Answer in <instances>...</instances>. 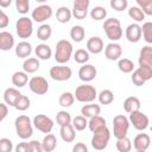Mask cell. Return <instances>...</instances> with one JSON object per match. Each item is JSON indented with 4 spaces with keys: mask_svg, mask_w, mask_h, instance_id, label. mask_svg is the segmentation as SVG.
<instances>
[{
    "mask_svg": "<svg viewBox=\"0 0 152 152\" xmlns=\"http://www.w3.org/2000/svg\"><path fill=\"white\" fill-rule=\"evenodd\" d=\"M14 127L17 135L23 140L31 138L33 134L32 122L27 115H19L14 121Z\"/></svg>",
    "mask_w": 152,
    "mask_h": 152,
    "instance_id": "obj_1",
    "label": "cell"
},
{
    "mask_svg": "<svg viewBox=\"0 0 152 152\" xmlns=\"http://www.w3.org/2000/svg\"><path fill=\"white\" fill-rule=\"evenodd\" d=\"M71 56H72L71 43L66 39L58 40L56 44V50H55V61L58 64H64L70 59Z\"/></svg>",
    "mask_w": 152,
    "mask_h": 152,
    "instance_id": "obj_2",
    "label": "cell"
},
{
    "mask_svg": "<svg viewBox=\"0 0 152 152\" xmlns=\"http://www.w3.org/2000/svg\"><path fill=\"white\" fill-rule=\"evenodd\" d=\"M103 30L106 32V36L108 39H110L112 42H116L122 37V27L121 24L119 21V19L116 18H108L104 20L103 23Z\"/></svg>",
    "mask_w": 152,
    "mask_h": 152,
    "instance_id": "obj_3",
    "label": "cell"
},
{
    "mask_svg": "<svg viewBox=\"0 0 152 152\" xmlns=\"http://www.w3.org/2000/svg\"><path fill=\"white\" fill-rule=\"evenodd\" d=\"M110 140V131L108 129L107 126L101 127L100 129L93 132V138H91V146L93 148L101 151L104 150Z\"/></svg>",
    "mask_w": 152,
    "mask_h": 152,
    "instance_id": "obj_4",
    "label": "cell"
},
{
    "mask_svg": "<svg viewBox=\"0 0 152 152\" xmlns=\"http://www.w3.org/2000/svg\"><path fill=\"white\" fill-rule=\"evenodd\" d=\"M75 99L80 102H83V103H89V102H93L96 96H97V93H96V89L94 86H90V84H81L76 88L75 90V94H74Z\"/></svg>",
    "mask_w": 152,
    "mask_h": 152,
    "instance_id": "obj_5",
    "label": "cell"
},
{
    "mask_svg": "<svg viewBox=\"0 0 152 152\" xmlns=\"http://www.w3.org/2000/svg\"><path fill=\"white\" fill-rule=\"evenodd\" d=\"M129 120L124 114H119L114 116L113 119V134L116 139L124 138L127 135L128 128H129Z\"/></svg>",
    "mask_w": 152,
    "mask_h": 152,
    "instance_id": "obj_6",
    "label": "cell"
},
{
    "mask_svg": "<svg viewBox=\"0 0 152 152\" xmlns=\"http://www.w3.org/2000/svg\"><path fill=\"white\" fill-rule=\"evenodd\" d=\"M15 30H17V34L19 36V38L26 39L31 37L33 32V21L27 17H21L15 23Z\"/></svg>",
    "mask_w": 152,
    "mask_h": 152,
    "instance_id": "obj_7",
    "label": "cell"
},
{
    "mask_svg": "<svg viewBox=\"0 0 152 152\" xmlns=\"http://www.w3.org/2000/svg\"><path fill=\"white\" fill-rule=\"evenodd\" d=\"M129 124L133 125V127L138 131H144L148 127V124H150V120H148V116L146 114H144L142 112L139 110H135V112H132L129 113Z\"/></svg>",
    "mask_w": 152,
    "mask_h": 152,
    "instance_id": "obj_8",
    "label": "cell"
},
{
    "mask_svg": "<svg viewBox=\"0 0 152 152\" xmlns=\"http://www.w3.org/2000/svg\"><path fill=\"white\" fill-rule=\"evenodd\" d=\"M28 88L32 93L37 95H44L49 90V83L44 77L34 76L28 81Z\"/></svg>",
    "mask_w": 152,
    "mask_h": 152,
    "instance_id": "obj_9",
    "label": "cell"
},
{
    "mask_svg": "<svg viewBox=\"0 0 152 152\" xmlns=\"http://www.w3.org/2000/svg\"><path fill=\"white\" fill-rule=\"evenodd\" d=\"M52 15V8L51 6L46 5V4H42L39 6H37L33 11H32V19L36 23H44L45 20L50 19Z\"/></svg>",
    "mask_w": 152,
    "mask_h": 152,
    "instance_id": "obj_10",
    "label": "cell"
},
{
    "mask_svg": "<svg viewBox=\"0 0 152 152\" xmlns=\"http://www.w3.org/2000/svg\"><path fill=\"white\" fill-rule=\"evenodd\" d=\"M50 77L55 81H68L71 75H72V70L69 66H64V65H55L50 69Z\"/></svg>",
    "mask_w": 152,
    "mask_h": 152,
    "instance_id": "obj_11",
    "label": "cell"
},
{
    "mask_svg": "<svg viewBox=\"0 0 152 152\" xmlns=\"http://www.w3.org/2000/svg\"><path fill=\"white\" fill-rule=\"evenodd\" d=\"M33 126L38 129V131H40L42 133H50L51 131H52V128H53V121L49 118V116H46V115H44V114H38V115H36L34 118H33Z\"/></svg>",
    "mask_w": 152,
    "mask_h": 152,
    "instance_id": "obj_12",
    "label": "cell"
},
{
    "mask_svg": "<svg viewBox=\"0 0 152 152\" xmlns=\"http://www.w3.org/2000/svg\"><path fill=\"white\" fill-rule=\"evenodd\" d=\"M90 5V0H74L71 14L78 20H82L88 14V8Z\"/></svg>",
    "mask_w": 152,
    "mask_h": 152,
    "instance_id": "obj_13",
    "label": "cell"
},
{
    "mask_svg": "<svg viewBox=\"0 0 152 152\" xmlns=\"http://www.w3.org/2000/svg\"><path fill=\"white\" fill-rule=\"evenodd\" d=\"M150 142L151 139L147 133H139L133 140V147L137 152H144L150 147Z\"/></svg>",
    "mask_w": 152,
    "mask_h": 152,
    "instance_id": "obj_14",
    "label": "cell"
},
{
    "mask_svg": "<svg viewBox=\"0 0 152 152\" xmlns=\"http://www.w3.org/2000/svg\"><path fill=\"white\" fill-rule=\"evenodd\" d=\"M121 55H122L121 45L115 42L107 44V46L104 48V56L109 61H118L121 57Z\"/></svg>",
    "mask_w": 152,
    "mask_h": 152,
    "instance_id": "obj_15",
    "label": "cell"
},
{
    "mask_svg": "<svg viewBox=\"0 0 152 152\" xmlns=\"http://www.w3.org/2000/svg\"><path fill=\"white\" fill-rule=\"evenodd\" d=\"M96 68L91 64H83L78 70V77L83 82H90L96 77Z\"/></svg>",
    "mask_w": 152,
    "mask_h": 152,
    "instance_id": "obj_16",
    "label": "cell"
},
{
    "mask_svg": "<svg viewBox=\"0 0 152 152\" xmlns=\"http://www.w3.org/2000/svg\"><path fill=\"white\" fill-rule=\"evenodd\" d=\"M126 38L131 43H138L141 38V26H139L137 23L129 24L126 27Z\"/></svg>",
    "mask_w": 152,
    "mask_h": 152,
    "instance_id": "obj_17",
    "label": "cell"
},
{
    "mask_svg": "<svg viewBox=\"0 0 152 152\" xmlns=\"http://www.w3.org/2000/svg\"><path fill=\"white\" fill-rule=\"evenodd\" d=\"M104 49L103 45V40L100 37H90L87 40V51L94 55H97L100 52H102Z\"/></svg>",
    "mask_w": 152,
    "mask_h": 152,
    "instance_id": "obj_18",
    "label": "cell"
},
{
    "mask_svg": "<svg viewBox=\"0 0 152 152\" xmlns=\"http://www.w3.org/2000/svg\"><path fill=\"white\" fill-rule=\"evenodd\" d=\"M139 66H152V46L145 45L139 53Z\"/></svg>",
    "mask_w": 152,
    "mask_h": 152,
    "instance_id": "obj_19",
    "label": "cell"
},
{
    "mask_svg": "<svg viewBox=\"0 0 152 152\" xmlns=\"http://www.w3.org/2000/svg\"><path fill=\"white\" fill-rule=\"evenodd\" d=\"M14 46V37L11 32L2 31L0 32V50L8 51Z\"/></svg>",
    "mask_w": 152,
    "mask_h": 152,
    "instance_id": "obj_20",
    "label": "cell"
},
{
    "mask_svg": "<svg viewBox=\"0 0 152 152\" xmlns=\"http://www.w3.org/2000/svg\"><path fill=\"white\" fill-rule=\"evenodd\" d=\"M59 134H61L62 140H63V141H65V142H72V141L75 140V137H76L75 128L72 127V125H71V124H68V125H63V126H61Z\"/></svg>",
    "mask_w": 152,
    "mask_h": 152,
    "instance_id": "obj_21",
    "label": "cell"
},
{
    "mask_svg": "<svg viewBox=\"0 0 152 152\" xmlns=\"http://www.w3.org/2000/svg\"><path fill=\"white\" fill-rule=\"evenodd\" d=\"M31 52H32V46L26 40H23V42L18 43L17 46H15V55L19 58H27L31 55Z\"/></svg>",
    "mask_w": 152,
    "mask_h": 152,
    "instance_id": "obj_22",
    "label": "cell"
},
{
    "mask_svg": "<svg viewBox=\"0 0 152 152\" xmlns=\"http://www.w3.org/2000/svg\"><path fill=\"white\" fill-rule=\"evenodd\" d=\"M34 53L38 57V59H43V61H48L51 56H52V50L48 44H38L34 49Z\"/></svg>",
    "mask_w": 152,
    "mask_h": 152,
    "instance_id": "obj_23",
    "label": "cell"
},
{
    "mask_svg": "<svg viewBox=\"0 0 152 152\" xmlns=\"http://www.w3.org/2000/svg\"><path fill=\"white\" fill-rule=\"evenodd\" d=\"M140 100L137 96H129L124 101V109L126 113H132L140 109Z\"/></svg>",
    "mask_w": 152,
    "mask_h": 152,
    "instance_id": "obj_24",
    "label": "cell"
},
{
    "mask_svg": "<svg viewBox=\"0 0 152 152\" xmlns=\"http://www.w3.org/2000/svg\"><path fill=\"white\" fill-rule=\"evenodd\" d=\"M40 64H39V59L36 57H28L24 61L23 63V69L26 74H33L39 69Z\"/></svg>",
    "mask_w": 152,
    "mask_h": 152,
    "instance_id": "obj_25",
    "label": "cell"
},
{
    "mask_svg": "<svg viewBox=\"0 0 152 152\" xmlns=\"http://www.w3.org/2000/svg\"><path fill=\"white\" fill-rule=\"evenodd\" d=\"M57 146V139L53 134L51 133H46V135L44 137L43 141H42V147L43 151L45 152H52Z\"/></svg>",
    "mask_w": 152,
    "mask_h": 152,
    "instance_id": "obj_26",
    "label": "cell"
},
{
    "mask_svg": "<svg viewBox=\"0 0 152 152\" xmlns=\"http://www.w3.org/2000/svg\"><path fill=\"white\" fill-rule=\"evenodd\" d=\"M71 17H72L71 11H70L66 6H61V7L57 10V12H56V19H57V21L61 23V24H66V23H69V21L71 20Z\"/></svg>",
    "mask_w": 152,
    "mask_h": 152,
    "instance_id": "obj_27",
    "label": "cell"
},
{
    "mask_svg": "<svg viewBox=\"0 0 152 152\" xmlns=\"http://www.w3.org/2000/svg\"><path fill=\"white\" fill-rule=\"evenodd\" d=\"M19 95H20V93H19V90H18L17 88H13V87L7 88V89L4 91V101H5L6 104L13 107V106H14V102H15V100L18 99Z\"/></svg>",
    "mask_w": 152,
    "mask_h": 152,
    "instance_id": "obj_28",
    "label": "cell"
},
{
    "mask_svg": "<svg viewBox=\"0 0 152 152\" xmlns=\"http://www.w3.org/2000/svg\"><path fill=\"white\" fill-rule=\"evenodd\" d=\"M27 82H28V77L25 71H15L12 75V83L17 88H23L24 86H26Z\"/></svg>",
    "mask_w": 152,
    "mask_h": 152,
    "instance_id": "obj_29",
    "label": "cell"
},
{
    "mask_svg": "<svg viewBox=\"0 0 152 152\" xmlns=\"http://www.w3.org/2000/svg\"><path fill=\"white\" fill-rule=\"evenodd\" d=\"M101 112V107L96 103H91L89 102V104H84L82 108H81V114L86 118H91L94 115H97L100 114Z\"/></svg>",
    "mask_w": 152,
    "mask_h": 152,
    "instance_id": "obj_30",
    "label": "cell"
},
{
    "mask_svg": "<svg viewBox=\"0 0 152 152\" xmlns=\"http://www.w3.org/2000/svg\"><path fill=\"white\" fill-rule=\"evenodd\" d=\"M104 126H107V125H106V120H104V118H102L100 114L89 118L88 127H89V129H90L91 132H95V131H97V129H100L101 127H104Z\"/></svg>",
    "mask_w": 152,
    "mask_h": 152,
    "instance_id": "obj_31",
    "label": "cell"
},
{
    "mask_svg": "<svg viewBox=\"0 0 152 152\" xmlns=\"http://www.w3.org/2000/svg\"><path fill=\"white\" fill-rule=\"evenodd\" d=\"M84 37H86V31H84L83 26L75 25V26L71 27V30H70V38L74 42L80 43V42H82L84 39Z\"/></svg>",
    "mask_w": 152,
    "mask_h": 152,
    "instance_id": "obj_32",
    "label": "cell"
},
{
    "mask_svg": "<svg viewBox=\"0 0 152 152\" xmlns=\"http://www.w3.org/2000/svg\"><path fill=\"white\" fill-rule=\"evenodd\" d=\"M52 34V28L49 24H42L37 30V38L42 42L48 40Z\"/></svg>",
    "mask_w": 152,
    "mask_h": 152,
    "instance_id": "obj_33",
    "label": "cell"
},
{
    "mask_svg": "<svg viewBox=\"0 0 152 152\" xmlns=\"http://www.w3.org/2000/svg\"><path fill=\"white\" fill-rule=\"evenodd\" d=\"M118 68L124 74H129L134 70V63L129 58H119L118 59Z\"/></svg>",
    "mask_w": 152,
    "mask_h": 152,
    "instance_id": "obj_34",
    "label": "cell"
},
{
    "mask_svg": "<svg viewBox=\"0 0 152 152\" xmlns=\"http://www.w3.org/2000/svg\"><path fill=\"white\" fill-rule=\"evenodd\" d=\"M30 104H31V101H30V99H28L26 95H23V94H20V95L18 96V99L15 100V102H14V106H13V107H14L17 110L24 112V110L28 109Z\"/></svg>",
    "mask_w": 152,
    "mask_h": 152,
    "instance_id": "obj_35",
    "label": "cell"
},
{
    "mask_svg": "<svg viewBox=\"0 0 152 152\" xmlns=\"http://www.w3.org/2000/svg\"><path fill=\"white\" fill-rule=\"evenodd\" d=\"M74 101H75V96L70 91H64L61 94L59 99H58V102H59V106L64 107V108H68V107H71L74 104Z\"/></svg>",
    "mask_w": 152,
    "mask_h": 152,
    "instance_id": "obj_36",
    "label": "cell"
},
{
    "mask_svg": "<svg viewBox=\"0 0 152 152\" xmlns=\"http://www.w3.org/2000/svg\"><path fill=\"white\" fill-rule=\"evenodd\" d=\"M115 146H116V150L119 152H129L132 148V142H131V139L127 138V135H126L124 138L116 139Z\"/></svg>",
    "mask_w": 152,
    "mask_h": 152,
    "instance_id": "obj_37",
    "label": "cell"
},
{
    "mask_svg": "<svg viewBox=\"0 0 152 152\" xmlns=\"http://www.w3.org/2000/svg\"><path fill=\"white\" fill-rule=\"evenodd\" d=\"M97 97H99V102H100L101 104H104V106L110 104V103L114 101V94H113V91L109 90V89H103V90L97 95Z\"/></svg>",
    "mask_w": 152,
    "mask_h": 152,
    "instance_id": "obj_38",
    "label": "cell"
},
{
    "mask_svg": "<svg viewBox=\"0 0 152 152\" xmlns=\"http://www.w3.org/2000/svg\"><path fill=\"white\" fill-rule=\"evenodd\" d=\"M128 15L131 17V19H133L135 23H140L145 19V13L142 12V10L138 6H132L128 10Z\"/></svg>",
    "mask_w": 152,
    "mask_h": 152,
    "instance_id": "obj_39",
    "label": "cell"
},
{
    "mask_svg": "<svg viewBox=\"0 0 152 152\" xmlns=\"http://www.w3.org/2000/svg\"><path fill=\"white\" fill-rule=\"evenodd\" d=\"M71 125L75 128V131H83L88 126V120L83 115H77L74 119H71Z\"/></svg>",
    "mask_w": 152,
    "mask_h": 152,
    "instance_id": "obj_40",
    "label": "cell"
},
{
    "mask_svg": "<svg viewBox=\"0 0 152 152\" xmlns=\"http://www.w3.org/2000/svg\"><path fill=\"white\" fill-rule=\"evenodd\" d=\"M90 17H91V19L97 20V21L99 20H103L107 17V11H106V8L103 6H95L90 11Z\"/></svg>",
    "mask_w": 152,
    "mask_h": 152,
    "instance_id": "obj_41",
    "label": "cell"
},
{
    "mask_svg": "<svg viewBox=\"0 0 152 152\" xmlns=\"http://www.w3.org/2000/svg\"><path fill=\"white\" fill-rule=\"evenodd\" d=\"M74 59L78 64H84L89 61V52L84 49H77L74 53Z\"/></svg>",
    "mask_w": 152,
    "mask_h": 152,
    "instance_id": "obj_42",
    "label": "cell"
},
{
    "mask_svg": "<svg viewBox=\"0 0 152 152\" xmlns=\"http://www.w3.org/2000/svg\"><path fill=\"white\" fill-rule=\"evenodd\" d=\"M141 36L147 44H152V23L146 21L141 27Z\"/></svg>",
    "mask_w": 152,
    "mask_h": 152,
    "instance_id": "obj_43",
    "label": "cell"
},
{
    "mask_svg": "<svg viewBox=\"0 0 152 152\" xmlns=\"http://www.w3.org/2000/svg\"><path fill=\"white\" fill-rule=\"evenodd\" d=\"M56 121L59 126H63V125H68V124H71V115L69 112L66 110H59L57 112L56 114Z\"/></svg>",
    "mask_w": 152,
    "mask_h": 152,
    "instance_id": "obj_44",
    "label": "cell"
},
{
    "mask_svg": "<svg viewBox=\"0 0 152 152\" xmlns=\"http://www.w3.org/2000/svg\"><path fill=\"white\" fill-rule=\"evenodd\" d=\"M145 15H152V0H135Z\"/></svg>",
    "mask_w": 152,
    "mask_h": 152,
    "instance_id": "obj_45",
    "label": "cell"
},
{
    "mask_svg": "<svg viewBox=\"0 0 152 152\" xmlns=\"http://www.w3.org/2000/svg\"><path fill=\"white\" fill-rule=\"evenodd\" d=\"M15 1V8L18 13L26 14L30 8V0H14Z\"/></svg>",
    "mask_w": 152,
    "mask_h": 152,
    "instance_id": "obj_46",
    "label": "cell"
},
{
    "mask_svg": "<svg viewBox=\"0 0 152 152\" xmlns=\"http://www.w3.org/2000/svg\"><path fill=\"white\" fill-rule=\"evenodd\" d=\"M109 5H110V7H112L114 11L121 12V11H124V10L127 8L128 1H127V0H110V1H109Z\"/></svg>",
    "mask_w": 152,
    "mask_h": 152,
    "instance_id": "obj_47",
    "label": "cell"
},
{
    "mask_svg": "<svg viewBox=\"0 0 152 152\" xmlns=\"http://www.w3.org/2000/svg\"><path fill=\"white\" fill-rule=\"evenodd\" d=\"M131 80H132V82H133V84L134 86H137V87H141L146 81L142 78V76L139 74V71L137 70V69H134L133 71H132V76H131Z\"/></svg>",
    "mask_w": 152,
    "mask_h": 152,
    "instance_id": "obj_48",
    "label": "cell"
},
{
    "mask_svg": "<svg viewBox=\"0 0 152 152\" xmlns=\"http://www.w3.org/2000/svg\"><path fill=\"white\" fill-rule=\"evenodd\" d=\"M13 150V144L8 138L0 139V152H11Z\"/></svg>",
    "mask_w": 152,
    "mask_h": 152,
    "instance_id": "obj_49",
    "label": "cell"
},
{
    "mask_svg": "<svg viewBox=\"0 0 152 152\" xmlns=\"http://www.w3.org/2000/svg\"><path fill=\"white\" fill-rule=\"evenodd\" d=\"M137 70L145 81H150L152 78V66H139Z\"/></svg>",
    "mask_w": 152,
    "mask_h": 152,
    "instance_id": "obj_50",
    "label": "cell"
},
{
    "mask_svg": "<svg viewBox=\"0 0 152 152\" xmlns=\"http://www.w3.org/2000/svg\"><path fill=\"white\" fill-rule=\"evenodd\" d=\"M27 151H30V152H42L43 151L42 142H39L38 140H31L30 142H27Z\"/></svg>",
    "mask_w": 152,
    "mask_h": 152,
    "instance_id": "obj_51",
    "label": "cell"
},
{
    "mask_svg": "<svg viewBox=\"0 0 152 152\" xmlns=\"http://www.w3.org/2000/svg\"><path fill=\"white\" fill-rule=\"evenodd\" d=\"M8 24H10V18H8V15H7L2 10H0V28L7 27Z\"/></svg>",
    "mask_w": 152,
    "mask_h": 152,
    "instance_id": "obj_52",
    "label": "cell"
},
{
    "mask_svg": "<svg viewBox=\"0 0 152 152\" xmlns=\"http://www.w3.org/2000/svg\"><path fill=\"white\" fill-rule=\"evenodd\" d=\"M8 114V108H7V104L6 103H2L0 102V122L7 116Z\"/></svg>",
    "mask_w": 152,
    "mask_h": 152,
    "instance_id": "obj_53",
    "label": "cell"
},
{
    "mask_svg": "<svg viewBox=\"0 0 152 152\" xmlns=\"http://www.w3.org/2000/svg\"><path fill=\"white\" fill-rule=\"evenodd\" d=\"M87 151H88V147L83 142H77L72 147V152H87Z\"/></svg>",
    "mask_w": 152,
    "mask_h": 152,
    "instance_id": "obj_54",
    "label": "cell"
},
{
    "mask_svg": "<svg viewBox=\"0 0 152 152\" xmlns=\"http://www.w3.org/2000/svg\"><path fill=\"white\" fill-rule=\"evenodd\" d=\"M17 152H27V142H20L15 147Z\"/></svg>",
    "mask_w": 152,
    "mask_h": 152,
    "instance_id": "obj_55",
    "label": "cell"
},
{
    "mask_svg": "<svg viewBox=\"0 0 152 152\" xmlns=\"http://www.w3.org/2000/svg\"><path fill=\"white\" fill-rule=\"evenodd\" d=\"M12 4V0H0V7L6 8Z\"/></svg>",
    "mask_w": 152,
    "mask_h": 152,
    "instance_id": "obj_56",
    "label": "cell"
},
{
    "mask_svg": "<svg viewBox=\"0 0 152 152\" xmlns=\"http://www.w3.org/2000/svg\"><path fill=\"white\" fill-rule=\"evenodd\" d=\"M36 1H37V2H40V4H44L46 0H36Z\"/></svg>",
    "mask_w": 152,
    "mask_h": 152,
    "instance_id": "obj_57",
    "label": "cell"
}]
</instances>
